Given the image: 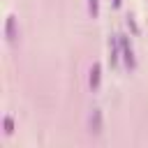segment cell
<instances>
[{
  "instance_id": "1",
  "label": "cell",
  "mask_w": 148,
  "mask_h": 148,
  "mask_svg": "<svg viewBox=\"0 0 148 148\" xmlns=\"http://www.w3.org/2000/svg\"><path fill=\"white\" fill-rule=\"evenodd\" d=\"M118 39H120V53H123V62H125V67H127L130 72H134V69H136V58H134V49H132L130 37H127V35H118Z\"/></svg>"
},
{
  "instance_id": "2",
  "label": "cell",
  "mask_w": 148,
  "mask_h": 148,
  "mask_svg": "<svg viewBox=\"0 0 148 148\" xmlns=\"http://www.w3.org/2000/svg\"><path fill=\"white\" fill-rule=\"evenodd\" d=\"M120 58H123L120 56V39H118V35H111L109 37V62H111V67H116Z\"/></svg>"
},
{
  "instance_id": "3",
  "label": "cell",
  "mask_w": 148,
  "mask_h": 148,
  "mask_svg": "<svg viewBox=\"0 0 148 148\" xmlns=\"http://www.w3.org/2000/svg\"><path fill=\"white\" fill-rule=\"evenodd\" d=\"M88 83H90V90L92 92L99 90V86H102V65L99 62H92L90 74H88Z\"/></svg>"
},
{
  "instance_id": "4",
  "label": "cell",
  "mask_w": 148,
  "mask_h": 148,
  "mask_svg": "<svg viewBox=\"0 0 148 148\" xmlns=\"http://www.w3.org/2000/svg\"><path fill=\"white\" fill-rule=\"evenodd\" d=\"M88 127L92 134H102V127H104V118H102V111L99 109H92L90 118H88Z\"/></svg>"
},
{
  "instance_id": "5",
  "label": "cell",
  "mask_w": 148,
  "mask_h": 148,
  "mask_svg": "<svg viewBox=\"0 0 148 148\" xmlns=\"http://www.w3.org/2000/svg\"><path fill=\"white\" fill-rule=\"evenodd\" d=\"M5 37H7V42H14V37H16V32H14V16H9L7 23H5Z\"/></svg>"
},
{
  "instance_id": "6",
  "label": "cell",
  "mask_w": 148,
  "mask_h": 148,
  "mask_svg": "<svg viewBox=\"0 0 148 148\" xmlns=\"http://www.w3.org/2000/svg\"><path fill=\"white\" fill-rule=\"evenodd\" d=\"M88 12L92 18H97L99 16V0H88Z\"/></svg>"
},
{
  "instance_id": "7",
  "label": "cell",
  "mask_w": 148,
  "mask_h": 148,
  "mask_svg": "<svg viewBox=\"0 0 148 148\" xmlns=\"http://www.w3.org/2000/svg\"><path fill=\"white\" fill-rule=\"evenodd\" d=\"M2 127H5V134H12L14 132V118L12 116H5L2 118Z\"/></svg>"
},
{
  "instance_id": "8",
  "label": "cell",
  "mask_w": 148,
  "mask_h": 148,
  "mask_svg": "<svg viewBox=\"0 0 148 148\" xmlns=\"http://www.w3.org/2000/svg\"><path fill=\"white\" fill-rule=\"evenodd\" d=\"M127 25H130V30H132V35H139V25H136V21H134V16H127Z\"/></svg>"
},
{
  "instance_id": "9",
  "label": "cell",
  "mask_w": 148,
  "mask_h": 148,
  "mask_svg": "<svg viewBox=\"0 0 148 148\" xmlns=\"http://www.w3.org/2000/svg\"><path fill=\"white\" fill-rule=\"evenodd\" d=\"M120 5H123V0H113V7H116V9H118Z\"/></svg>"
}]
</instances>
